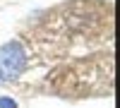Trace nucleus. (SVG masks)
Masks as SVG:
<instances>
[{
  "label": "nucleus",
  "instance_id": "1",
  "mask_svg": "<svg viewBox=\"0 0 120 108\" xmlns=\"http://www.w3.org/2000/svg\"><path fill=\"white\" fill-rule=\"evenodd\" d=\"M0 65L5 67L7 74H19L22 72L26 67V53H24L22 43L10 41V43H5L0 48Z\"/></svg>",
  "mask_w": 120,
  "mask_h": 108
},
{
  "label": "nucleus",
  "instance_id": "2",
  "mask_svg": "<svg viewBox=\"0 0 120 108\" xmlns=\"http://www.w3.org/2000/svg\"><path fill=\"white\" fill-rule=\"evenodd\" d=\"M0 108H17V103L12 99H5V96H3V99H0Z\"/></svg>",
  "mask_w": 120,
  "mask_h": 108
},
{
  "label": "nucleus",
  "instance_id": "3",
  "mask_svg": "<svg viewBox=\"0 0 120 108\" xmlns=\"http://www.w3.org/2000/svg\"><path fill=\"white\" fill-rule=\"evenodd\" d=\"M0 77H3V70H0Z\"/></svg>",
  "mask_w": 120,
  "mask_h": 108
}]
</instances>
